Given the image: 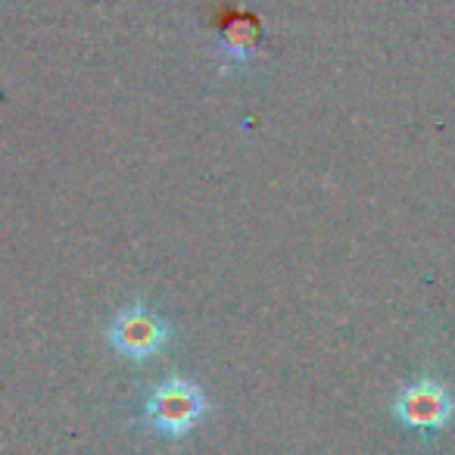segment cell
Segmentation results:
<instances>
[{"label":"cell","mask_w":455,"mask_h":455,"mask_svg":"<svg viewBox=\"0 0 455 455\" xmlns=\"http://www.w3.org/2000/svg\"><path fill=\"white\" fill-rule=\"evenodd\" d=\"M203 415H206V396L200 387L184 378L163 380L144 405V418L153 424V430L165 436L190 434Z\"/></svg>","instance_id":"1"},{"label":"cell","mask_w":455,"mask_h":455,"mask_svg":"<svg viewBox=\"0 0 455 455\" xmlns=\"http://www.w3.org/2000/svg\"><path fill=\"white\" fill-rule=\"evenodd\" d=\"M169 340L165 322L147 306H128L109 324V343L128 359H150Z\"/></svg>","instance_id":"2"},{"label":"cell","mask_w":455,"mask_h":455,"mask_svg":"<svg viewBox=\"0 0 455 455\" xmlns=\"http://www.w3.org/2000/svg\"><path fill=\"white\" fill-rule=\"evenodd\" d=\"M396 415L409 427H443L452 418V399L434 380H418L399 393Z\"/></svg>","instance_id":"3"},{"label":"cell","mask_w":455,"mask_h":455,"mask_svg":"<svg viewBox=\"0 0 455 455\" xmlns=\"http://www.w3.org/2000/svg\"><path fill=\"white\" fill-rule=\"evenodd\" d=\"M253 41H256V28L247 20H235L221 35V47L228 51V57L247 60L253 53Z\"/></svg>","instance_id":"4"}]
</instances>
